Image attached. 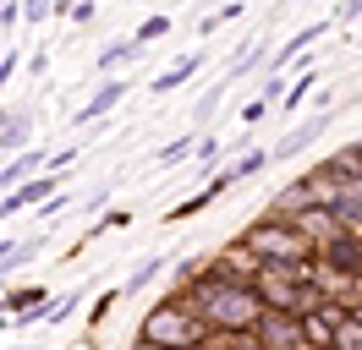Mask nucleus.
<instances>
[{"label": "nucleus", "mask_w": 362, "mask_h": 350, "mask_svg": "<svg viewBox=\"0 0 362 350\" xmlns=\"http://www.w3.org/2000/svg\"><path fill=\"white\" fill-rule=\"evenodd\" d=\"M198 312H204L214 328H230V334H242V328L264 323V296L258 290H247V284L236 279H204L198 284Z\"/></svg>", "instance_id": "1"}, {"label": "nucleus", "mask_w": 362, "mask_h": 350, "mask_svg": "<svg viewBox=\"0 0 362 350\" xmlns=\"http://www.w3.org/2000/svg\"><path fill=\"white\" fill-rule=\"evenodd\" d=\"M247 246L264 252L269 268H302V258H308V236H302L296 224H269V219L247 230Z\"/></svg>", "instance_id": "2"}, {"label": "nucleus", "mask_w": 362, "mask_h": 350, "mask_svg": "<svg viewBox=\"0 0 362 350\" xmlns=\"http://www.w3.org/2000/svg\"><path fill=\"white\" fill-rule=\"evenodd\" d=\"M198 334H204V323H198L192 312L159 306V312H148V323H143V345H154V350H192V345H198Z\"/></svg>", "instance_id": "3"}, {"label": "nucleus", "mask_w": 362, "mask_h": 350, "mask_svg": "<svg viewBox=\"0 0 362 350\" xmlns=\"http://www.w3.org/2000/svg\"><path fill=\"white\" fill-rule=\"evenodd\" d=\"M329 126H335V109H318L313 121H302L296 131H286V137L274 143V148H269V159H296L302 148H313V143H318V137H324Z\"/></svg>", "instance_id": "4"}, {"label": "nucleus", "mask_w": 362, "mask_h": 350, "mask_svg": "<svg viewBox=\"0 0 362 350\" xmlns=\"http://www.w3.org/2000/svg\"><path fill=\"white\" fill-rule=\"evenodd\" d=\"M45 164H49L45 148H28V153H17V159H6V164H0V197L23 192L33 175H45Z\"/></svg>", "instance_id": "5"}, {"label": "nucleus", "mask_w": 362, "mask_h": 350, "mask_svg": "<svg viewBox=\"0 0 362 350\" xmlns=\"http://www.w3.org/2000/svg\"><path fill=\"white\" fill-rule=\"evenodd\" d=\"M127 93H132V83H121V77L99 83V88H93V99H88L83 109H77V126H99V121H105V115H110V109L121 104V99H127Z\"/></svg>", "instance_id": "6"}, {"label": "nucleus", "mask_w": 362, "mask_h": 350, "mask_svg": "<svg viewBox=\"0 0 362 350\" xmlns=\"http://www.w3.org/2000/svg\"><path fill=\"white\" fill-rule=\"evenodd\" d=\"M264 345H269V350H308V334H302L296 318L269 312V318H264Z\"/></svg>", "instance_id": "7"}, {"label": "nucleus", "mask_w": 362, "mask_h": 350, "mask_svg": "<svg viewBox=\"0 0 362 350\" xmlns=\"http://www.w3.org/2000/svg\"><path fill=\"white\" fill-rule=\"evenodd\" d=\"M28 137H33V115L28 109H11V115H0V148L11 153H28Z\"/></svg>", "instance_id": "8"}, {"label": "nucleus", "mask_w": 362, "mask_h": 350, "mask_svg": "<svg viewBox=\"0 0 362 350\" xmlns=\"http://www.w3.org/2000/svg\"><path fill=\"white\" fill-rule=\"evenodd\" d=\"M137 55H143V44H137V39H115L110 49H99V61H93V71H99V77L110 83V71H115V66L137 61Z\"/></svg>", "instance_id": "9"}, {"label": "nucleus", "mask_w": 362, "mask_h": 350, "mask_svg": "<svg viewBox=\"0 0 362 350\" xmlns=\"http://www.w3.org/2000/svg\"><path fill=\"white\" fill-rule=\"evenodd\" d=\"M318 33H324V22H313V28H302V33H291V39L280 44V55L269 61V77H280V71H286V66H291L296 55H302V49H308V44L318 39Z\"/></svg>", "instance_id": "10"}, {"label": "nucleus", "mask_w": 362, "mask_h": 350, "mask_svg": "<svg viewBox=\"0 0 362 350\" xmlns=\"http://www.w3.org/2000/svg\"><path fill=\"white\" fill-rule=\"evenodd\" d=\"M198 66H204V49H192L187 61H176V66H170V71H159L154 83H148V93H170V88H181V83H187V77H192V71H198Z\"/></svg>", "instance_id": "11"}, {"label": "nucleus", "mask_w": 362, "mask_h": 350, "mask_svg": "<svg viewBox=\"0 0 362 350\" xmlns=\"http://www.w3.org/2000/svg\"><path fill=\"white\" fill-rule=\"evenodd\" d=\"M324 258H329V262H340V268L351 274V268H362V241L351 236V230H346V236H329V246H324Z\"/></svg>", "instance_id": "12"}, {"label": "nucleus", "mask_w": 362, "mask_h": 350, "mask_svg": "<svg viewBox=\"0 0 362 350\" xmlns=\"http://www.w3.org/2000/svg\"><path fill=\"white\" fill-rule=\"evenodd\" d=\"M159 268H165V258H143L132 274H127V284H121V290H143V284H154V279H159Z\"/></svg>", "instance_id": "13"}, {"label": "nucleus", "mask_w": 362, "mask_h": 350, "mask_svg": "<svg viewBox=\"0 0 362 350\" xmlns=\"http://www.w3.org/2000/svg\"><path fill=\"white\" fill-rule=\"evenodd\" d=\"M335 350H362V323L357 318H346V323L335 328Z\"/></svg>", "instance_id": "14"}, {"label": "nucleus", "mask_w": 362, "mask_h": 350, "mask_svg": "<svg viewBox=\"0 0 362 350\" xmlns=\"http://www.w3.org/2000/svg\"><path fill=\"white\" fill-rule=\"evenodd\" d=\"M264 164H269V153H242V159H236V164H230V175H236V181H242V175H252V170H264Z\"/></svg>", "instance_id": "15"}, {"label": "nucleus", "mask_w": 362, "mask_h": 350, "mask_svg": "<svg viewBox=\"0 0 362 350\" xmlns=\"http://www.w3.org/2000/svg\"><path fill=\"white\" fill-rule=\"evenodd\" d=\"M165 33H170V17H148L137 28V44H154V39H165Z\"/></svg>", "instance_id": "16"}, {"label": "nucleus", "mask_w": 362, "mask_h": 350, "mask_svg": "<svg viewBox=\"0 0 362 350\" xmlns=\"http://www.w3.org/2000/svg\"><path fill=\"white\" fill-rule=\"evenodd\" d=\"M187 153H192V137H176V143L159 148V164H176V159H187Z\"/></svg>", "instance_id": "17"}, {"label": "nucleus", "mask_w": 362, "mask_h": 350, "mask_svg": "<svg viewBox=\"0 0 362 350\" xmlns=\"http://www.w3.org/2000/svg\"><path fill=\"white\" fill-rule=\"evenodd\" d=\"M61 6H49V0H28L23 6V22H45V17H55Z\"/></svg>", "instance_id": "18"}, {"label": "nucleus", "mask_w": 362, "mask_h": 350, "mask_svg": "<svg viewBox=\"0 0 362 350\" xmlns=\"http://www.w3.org/2000/svg\"><path fill=\"white\" fill-rule=\"evenodd\" d=\"M220 93H226V83H220V88H209L204 99H198V121H209V115H214V104H220Z\"/></svg>", "instance_id": "19"}, {"label": "nucleus", "mask_w": 362, "mask_h": 350, "mask_svg": "<svg viewBox=\"0 0 362 350\" xmlns=\"http://www.w3.org/2000/svg\"><path fill=\"white\" fill-rule=\"evenodd\" d=\"M17 22H23V6H11V0H6V6H0V33H11Z\"/></svg>", "instance_id": "20"}, {"label": "nucleus", "mask_w": 362, "mask_h": 350, "mask_svg": "<svg viewBox=\"0 0 362 350\" xmlns=\"http://www.w3.org/2000/svg\"><path fill=\"white\" fill-rule=\"evenodd\" d=\"M66 17H71V22H93V6H88V0H77V6H71Z\"/></svg>", "instance_id": "21"}, {"label": "nucleus", "mask_w": 362, "mask_h": 350, "mask_svg": "<svg viewBox=\"0 0 362 350\" xmlns=\"http://www.w3.org/2000/svg\"><path fill=\"white\" fill-rule=\"evenodd\" d=\"M264 109H269V99H252V104L242 109V121H247V126H252V121H258V115H264Z\"/></svg>", "instance_id": "22"}, {"label": "nucleus", "mask_w": 362, "mask_h": 350, "mask_svg": "<svg viewBox=\"0 0 362 350\" xmlns=\"http://www.w3.org/2000/svg\"><path fill=\"white\" fill-rule=\"evenodd\" d=\"M17 66H23V61H17V55H6V61H0V88L11 83V71H17Z\"/></svg>", "instance_id": "23"}, {"label": "nucleus", "mask_w": 362, "mask_h": 350, "mask_svg": "<svg viewBox=\"0 0 362 350\" xmlns=\"http://www.w3.org/2000/svg\"><path fill=\"white\" fill-rule=\"evenodd\" d=\"M6 350H28V345H6Z\"/></svg>", "instance_id": "24"}]
</instances>
